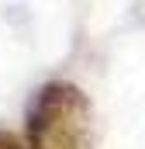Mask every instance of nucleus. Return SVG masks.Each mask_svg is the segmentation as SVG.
<instances>
[{
    "instance_id": "f257e3e1",
    "label": "nucleus",
    "mask_w": 145,
    "mask_h": 149,
    "mask_svg": "<svg viewBox=\"0 0 145 149\" xmlns=\"http://www.w3.org/2000/svg\"><path fill=\"white\" fill-rule=\"evenodd\" d=\"M90 101L86 94L52 80L28 104V149H90Z\"/></svg>"
},
{
    "instance_id": "f03ea898",
    "label": "nucleus",
    "mask_w": 145,
    "mask_h": 149,
    "mask_svg": "<svg viewBox=\"0 0 145 149\" xmlns=\"http://www.w3.org/2000/svg\"><path fill=\"white\" fill-rule=\"evenodd\" d=\"M0 149H24L14 135H7V132H0Z\"/></svg>"
}]
</instances>
